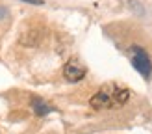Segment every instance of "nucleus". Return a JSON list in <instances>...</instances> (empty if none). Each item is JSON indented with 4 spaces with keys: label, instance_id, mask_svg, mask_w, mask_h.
<instances>
[{
    "label": "nucleus",
    "instance_id": "obj_2",
    "mask_svg": "<svg viewBox=\"0 0 152 134\" xmlns=\"http://www.w3.org/2000/svg\"><path fill=\"white\" fill-rule=\"evenodd\" d=\"M128 52H130V62L135 67V71L141 73L145 78H148L152 74V62H150V58L147 54V50L137 47V45H134V47H130Z\"/></svg>",
    "mask_w": 152,
    "mask_h": 134
},
{
    "label": "nucleus",
    "instance_id": "obj_5",
    "mask_svg": "<svg viewBox=\"0 0 152 134\" xmlns=\"http://www.w3.org/2000/svg\"><path fill=\"white\" fill-rule=\"evenodd\" d=\"M32 110H34V114H37V116H47V114L52 112V108L48 106L47 102H43L41 99H34L32 101Z\"/></svg>",
    "mask_w": 152,
    "mask_h": 134
},
{
    "label": "nucleus",
    "instance_id": "obj_1",
    "mask_svg": "<svg viewBox=\"0 0 152 134\" xmlns=\"http://www.w3.org/2000/svg\"><path fill=\"white\" fill-rule=\"evenodd\" d=\"M130 91L117 84H106L91 97V108L95 110H108V108H119L128 102Z\"/></svg>",
    "mask_w": 152,
    "mask_h": 134
},
{
    "label": "nucleus",
    "instance_id": "obj_3",
    "mask_svg": "<svg viewBox=\"0 0 152 134\" xmlns=\"http://www.w3.org/2000/svg\"><path fill=\"white\" fill-rule=\"evenodd\" d=\"M63 77L67 82H80L86 77V67H83L78 60H71L63 67Z\"/></svg>",
    "mask_w": 152,
    "mask_h": 134
},
{
    "label": "nucleus",
    "instance_id": "obj_7",
    "mask_svg": "<svg viewBox=\"0 0 152 134\" xmlns=\"http://www.w3.org/2000/svg\"><path fill=\"white\" fill-rule=\"evenodd\" d=\"M6 15H7V11H6V7H2V6H0V19H4Z\"/></svg>",
    "mask_w": 152,
    "mask_h": 134
},
{
    "label": "nucleus",
    "instance_id": "obj_6",
    "mask_svg": "<svg viewBox=\"0 0 152 134\" xmlns=\"http://www.w3.org/2000/svg\"><path fill=\"white\" fill-rule=\"evenodd\" d=\"M22 2H28V4H34V6H43V0H22Z\"/></svg>",
    "mask_w": 152,
    "mask_h": 134
},
{
    "label": "nucleus",
    "instance_id": "obj_4",
    "mask_svg": "<svg viewBox=\"0 0 152 134\" xmlns=\"http://www.w3.org/2000/svg\"><path fill=\"white\" fill-rule=\"evenodd\" d=\"M43 39V32L39 28H30L28 32L20 34V43L26 45V47H35V45H39Z\"/></svg>",
    "mask_w": 152,
    "mask_h": 134
}]
</instances>
